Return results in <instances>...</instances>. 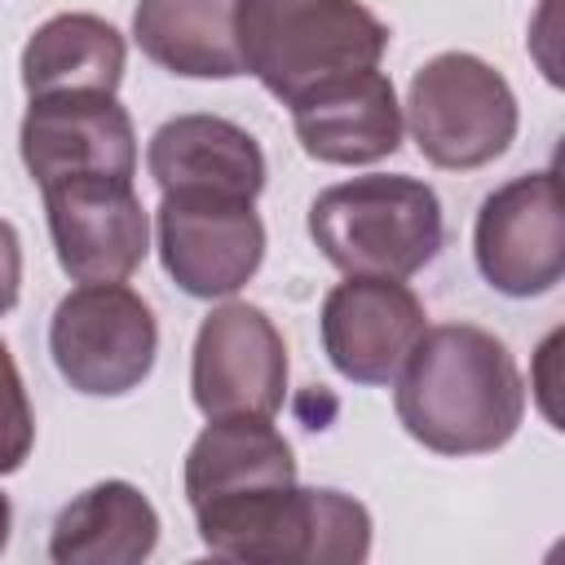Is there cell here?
Wrapping results in <instances>:
<instances>
[{
    "label": "cell",
    "mask_w": 565,
    "mask_h": 565,
    "mask_svg": "<svg viewBox=\"0 0 565 565\" xmlns=\"http://www.w3.org/2000/svg\"><path fill=\"white\" fill-rule=\"evenodd\" d=\"M9 525H13V508H9V499L0 494V552H4V543H9Z\"/></svg>",
    "instance_id": "cell-21"
},
{
    "label": "cell",
    "mask_w": 565,
    "mask_h": 565,
    "mask_svg": "<svg viewBox=\"0 0 565 565\" xmlns=\"http://www.w3.org/2000/svg\"><path fill=\"white\" fill-rule=\"evenodd\" d=\"M393 384L402 428L437 455H490L525 419V380L508 344L472 322L428 327Z\"/></svg>",
    "instance_id": "cell-1"
},
{
    "label": "cell",
    "mask_w": 565,
    "mask_h": 565,
    "mask_svg": "<svg viewBox=\"0 0 565 565\" xmlns=\"http://www.w3.org/2000/svg\"><path fill=\"white\" fill-rule=\"evenodd\" d=\"M57 265L75 282H124L150 252V216L124 177H75L44 185Z\"/></svg>",
    "instance_id": "cell-10"
},
{
    "label": "cell",
    "mask_w": 565,
    "mask_h": 565,
    "mask_svg": "<svg viewBox=\"0 0 565 565\" xmlns=\"http://www.w3.org/2000/svg\"><path fill=\"white\" fill-rule=\"evenodd\" d=\"M159 260L194 300H225L265 260V225L252 199L212 190H168L154 212Z\"/></svg>",
    "instance_id": "cell-7"
},
{
    "label": "cell",
    "mask_w": 565,
    "mask_h": 565,
    "mask_svg": "<svg viewBox=\"0 0 565 565\" xmlns=\"http://www.w3.org/2000/svg\"><path fill=\"white\" fill-rule=\"evenodd\" d=\"M309 238L340 274L411 278L441 252V199L419 177H353L309 203Z\"/></svg>",
    "instance_id": "cell-4"
},
{
    "label": "cell",
    "mask_w": 565,
    "mask_h": 565,
    "mask_svg": "<svg viewBox=\"0 0 565 565\" xmlns=\"http://www.w3.org/2000/svg\"><path fill=\"white\" fill-rule=\"evenodd\" d=\"M199 539L243 565H358L371 556V512L331 486H274L194 512Z\"/></svg>",
    "instance_id": "cell-3"
},
{
    "label": "cell",
    "mask_w": 565,
    "mask_h": 565,
    "mask_svg": "<svg viewBox=\"0 0 565 565\" xmlns=\"http://www.w3.org/2000/svg\"><path fill=\"white\" fill-rule=\"evenodd\" d=\"M296 481V455L291 441L256 415L234 419H207V428L194 437L185 455V499L190 512L207 503H225L238 494L274 490Z\"/></svg>",
    "instance_id": "cell-15"
},
{
    "label": "cell",
    "mask_w": 565,
    "mask_h": 565,
    "mask_svg": "<svg viewBox=\"0 0 565 565\" xmlns=\"http://www.w3.org/2000/svg\"><path fill=\"white\" fill-rule=\"evenodd\" d=\"M243 75H256L282 106L313 88L375 71L388 26L362 0H238Z\"/></svg>",
    "instance_id": "cell-2"
},
{
    "label": "cell",
    "mask_w": 565,
    "mask_h": 565,
    "mask_svg": "<svg viewBox=\"0 0 565 565\" xmlns=\"http://www.w3.org/2000/svg\"><path fill=\"white\" fill-rule=\"evenodd\" d=\"M132 40L154 66L185 79L243 75L238 0H137Z\"/></svg>",
    "instance_id": "cell-16"
},
{
    "label": "cell",
    "mask_w": 565,
    "mask_h": 565,
    "mask_svg": "<svg viewBox=\"0 0 565 565\" xmlns=\"http://www.w3.org/2000/svg\"><path fill=\"white\" fill-rule=\"evenodd\" d=\"M146 168L163 194L212 190L256 203L265 190V150L247 128L221 115H177L159 124L146 146Z\"/></svg>",
    "instance_id": "cell-14"
},
{
    "label": "cell",
    "mask_w": 565,
    "mask_h": 565,
    "mask_svg": "<svg viewBox=\"0 0 565 565\" xmlns=\"http://www.w3.org/2000/svg\"><path fill=\"white\" fill-rule=\"evenodd\" d=\"M18 291H22V243L18 230L0 216V313L18 305Z\"/></svg>",
    "instance_id": "cell-20"
},
{
    "label": "cell",
    "mask_w": 565,
    "mask_h": 565,
    "mask_svg": "<svg viewBox=\"0 0 565 565\" xmlns=\"http://www.w3.org/2000/svg\"><path fill=\"white\" fill-rule=\"evenodd\" d=\"M472 252L481 278L499 296H547L565 278V212L556 172H525L486 194L472 225Z\"/></svg>",
    "instance_id": "cell-9"
},
{
    "label": "cell",
    "mask_w": 565,
    "mask_h": 565,
    "mask_svg": "<svg viewBox=\"0 0 565 565\" xmlns=\"http://www.w3.org/2000/svg\"><path fill=\"white\" fill-rule=\"evenodd\" d=\"M18 146L40 190L75 177H137V132L115 93L31 97Z\"/></svg>",
    "instance_id": "cell-11"
},
{
    "label": "cell",
    "mask_w": 565,
    "mask_h": 565,
    "mask_svg": "<svg viewBox=\"0 0 565 565\" xmlns=\"http://www.w3.org/2000/svg\"><path fill=\"white\" fill-rule=\"evenodd\" d=\"M291 124L309 159L318 163H375L402 146V102L393 79L375 71H358L313 88L291 102Z\"/></svg>",
    "instance_id": "cell-13"
},
{
    "label": "cell",
    "mask_w": 565,
    "mask_h": 565,
    "mask_svg": "<svg viewBox=\"0 0 565 565\" xmlns=\"http://www.w3.org/2000/svg\"><path fill=\"white\" fill-rule=\"evenodd\" d=\"M322 349L353 384H393L428 331L419 296L402 278H344L322 300Z\"/></svg>",
    "instance_id": "cell-12"
},
{
    "label": "cell",
    "mask_w": 565,
    "mask_h": 565,
    "mask_svg": "<svg viewBox=\"0 0 565 565\" xmlns=\"http://www.w3.org/2000/svg\"><path fill=\"white\" fill-rule=\"evenodd\" d=\"M159 543V512L132 481H97L75 494L49 534L57 565H137Z\"/></svg>",
    "instance_id": "cell-17"
},
{
    "label": "cell",
    "mask_w": 565,
    "mask_h": 565,
    "mask_svg": "<svg viewBox=\"0 0 565 565\" xmlns=\"http://www.w3.org/2000/svg\"><path fill=\"white\" fill-rule=\"evenodd\" d=\"M402 124L428 163L468 172L512 146L521 110L490 62L477 53H437L415 71Z\"/></svg>",
    "instance_id": "cell-5"
},
{
    "label": "cell",
    "mask_w": 565,
    "mask_h": 565,
    "mask_svg": "<svg viewBox=\"0 0 565 565\" xmlns=\"http://www.w3.org/2000/svg\"><path fill=\"white\" fill-rule=\"evenodd\" d=\"M35 446V415H31V397L22 384V371L9 353V344L0 340V477L18 472L26 463Z\"/></svg>",
    "instance_id": "cell-19"
},
{
    "label": "cell",
    "mask_w": 565,
    "mask_h": 565,
    "mask_svg": "<svg viewBox=\"0 0 565 565\" xmlns=\"http://www.w3.org/2000/svg\"><path fill=\"white\" fill-rule=\"evenodd\" d=\"M57 375L84 397H124L141 388L159 358V322L124 282H79L49 322Z\"/></svg>",
    "instance_id": "cell-6"
},
{
    "label": "cell",
    "mask_w": 565,
    "mask_h": 565,
    "mask_svg": "<svg viewBox=\"0 0 565 565\" xmlns=\"http://www.w3.org/2000/svg\"><path fill=\"white\" fill-rule=\"evenodd\" d=\"M190 393L207 419H274L287 397V344L260 305L225 300L194 335Z\"/></svg>",
    "instance_id": "cell-8"
},
{
    "label": "cell",
    "mask_w": 565,
    "mask_h": 565,
    "mask_svg": "<svg viewBox=\"0 0 565 565\" xmlns=\"http://www.w3.org/2000/svg\"><path fill=\"white\" fill-rule=\"evenodd\" d=\"M124 35L97 13H57L22 49L26 97L53 93H115L124 79Z\"/></svg>",
    "instance_id": "cell-18"
}]
</instances>
